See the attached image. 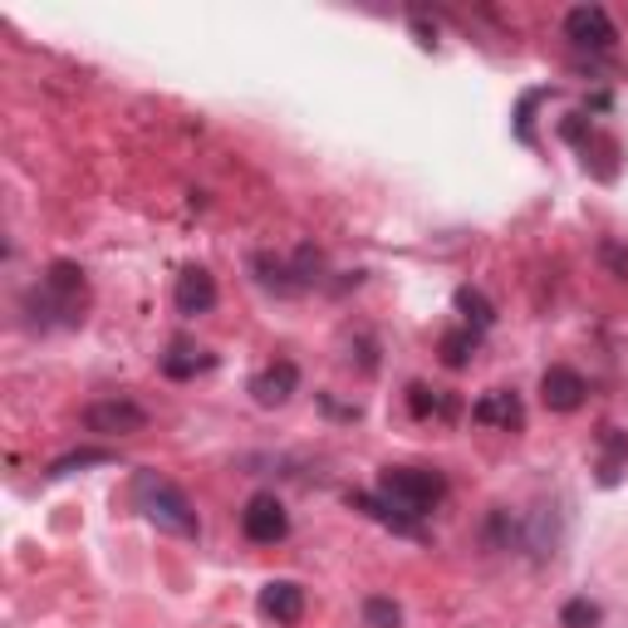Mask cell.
Instances as JSON below:
<instances>
[{
    "label": "cell",
    "instance_id": "obj_6",
    "mask_svg": "<svg viewBox=\"0 0 628 628\" xmlns=\"http://www.w3.org/2000/svg\"><path fill=\"white\" fill-rule=\"evenodd\" d=\"M565 35L575 39L579 49H608L618 39V29H614V20H608V10H599V5H575L565 15Z\"/></svg>",
    "mask_w": 628,
    "mask_h": 628
},
{
    "label": "cell",
    "instance_id": "obj_12",
    "mask_svg": "<svg viewBox=\"0 0 628 628\" xmlns=\"http://www.w3.org/2000/svg\"><path fill=\"white\" fill-rule=\"evenodd\" d=\"M408 402H412V412H418V418H451L447 392L422 388V383H412V388H408Z\"/></svg>",
    "mask_w": 628,
    "mask_h": 628
},
{
    "label": "cell",
    "instance_id": "obj_14",
    "mask_svg": "<svg viewBox=\"0 0 628 628\" xmlns=\"http://www.w3.org/2000/svg\"><path fill=\"white\" fill-rule=\"evenodd\" d=\"M363 624L369 628H402V608L392 599H369L363 604Z\"/></svg>",
    "mask_w": 628,
    "mask_h": 628
},
{
    "label": "cell",
    "instance_id": "obj_16",
    "mask_svg": "<svg viewBox=\"0 0 628 628\" xmlns=\"http://www.w3.org/2000/svg\"><path fill=\"white\" fill-rule=\"evenodd\" d=\"M559 624H565V628H594L599 624V608L589 604V599H569V604L559 608Z\"/></svg>",
    "mask_w": 628,
    "mask_h": 628
},
{
    "label": "cell",
    "instance_id": "obj_7",
    "mask_svg": "<svg viewBox=\"0 0 628 628\" xmlns=\"http://www.w3.org/2000/svg\"><path fill=\"white\" fill-rule=\"evenodd\" d=\"M261 614L275 618L280 628H294L304 618V589L294 584V579H270V584L261 589Z\"/></svg>",
    "mask_w": 628,
    "mask_h": 628
},
{
    "label": "cell",
    "instance_id": "obj_4",
    "mask_svg": "<svg viewBox=\"0 0 628 628\" xmlns=\"http://www.w3.org/2000/svg\"><path fill=\"white\" fill-rule=\"evenodd\" d=\"M241 530H245V540H255V545H275V540H285V530H290V516H285V506L270 496V491H261V496L245 500Z\"/></svg>",
    "mask_w": 628,
    "mask_h": 628
},
{
    "label": "cell",
    "instance_id": "obj_5",
    "mask_svg": "<svg viewBox=\"0 0 628 628\" xmlns=\"http://www.w3.org/2000/svg\"><path fill=\"white\" fill-rule=\"evenodd\" d=\"M45 310H59L64 314V324H74L78 319V304H84V270L78 265H69V261H55L49 265V275H45Z\"/></svg>",
    "mask_w": 628,
    "mask_h": 628
},
{
    "label": "cell",
    "instance_id": "obj_13",
    "mask_svg": "<svg viewBox=\"0 0 628 628\" xmlns=\"http://www.w3.org/2000/svg\"><path fill=\"white\" fill-rule=\"evenodd\" d=\"M457 310L467 314V324H476V329H486V324L496 319V310L486 304V294L471 290V285H461V290H457Z\"/></svg>",
    "mask_w": 628,
    "mask_h": 628
},
{
    "label": "cell",
    "instance_id": "obj_8",
    "mask_svg": "<svg viewBox=\"0 0 628 628\" xmlns=\"http://www.w3.org/2000/svg\"><path fill=\"white\" fill-rule=\"evenodd\" d=\"M471 418H476L481 427H500V432H520V427H526V408H520V398L510 388H491L486 398L471 408Z\"/></svg>",
    "mask_w": 628,
    "mask_h": 628
},
{
    "label": "cell",
    "instance_id": "obj_10",
    "mask_svg": "<svg viewBox=\"0 0 628 628\" xmlns=\"http://www.w3.org/2000/svg\"><path fill=\"white\" fill-rule=\"evenodd\" d=\"M294 388H300V369H294L290 359L270 363V369H261L251 378V392H255V402H261V408H280V402H290Z\"/></svg>",
    "mask_w": 628,
    "mask_h": 628
},
{
    "label": "cell",
    "instance_id": "obj_3",
    "mask_svg": "<svg viewBox=\"0 0 628 628\" xmlns=\"http://www.w3.org/2000/svg\"><path fill=\"white\" fill-rule=\"evenodd\" d=\"M84 432H94V437H133V432L147 427V408L133 398H98L84 408Z\"/></svg>",
    "mask_w": 628,
    "mask_h": 628
},
{
    "label": "cell",
    "instance_id": "obj_9",
    "mask_svg": "<svg viewBox=\"0 0 628 628\" xmlns=\"http://www.w3.org/2000/svg\"><path fill=\"white\" fill-rule=\"evenodd\" d=\"M584 378H579L575 369H565V363H555V369H545V378H540V398H545L550 412H575L579 402H584Z\"/></svg>",
    "mask_w": 628,
    "mask_h": 628
},
{
    "label": "cell",
    "instance_id": "obj_18",
    "mask_svg": "<svg viewBox=\"0 0 628 628\" xmlns=\"http://www.w3.org/2000/svg\"><path fill=\"white\" fill-rule=\"evenodd\" d=\"M604 261H614V265H618V270H624V275H628V255H624V251H618V245H604Z\"/></svg>",
    "mask_w": 628,
    "mask_h": 628
},
{
    "label": "cell",
    "instance_id": "obj_15",
    "mask_svg": "<svg viewBox=\"0 0 628 628\" xmlns=\"http://www.w3.org/2000/svg\"><path fill=\"white\" fill-rule=\"evenodd\" d=\"M98 461H113V451H94V447H84V451H69V457H59L55 467H49V476H69V471H78V467H98Z\"/></svg>",
    "mask_w": 628,
    "mask_h": 628
},
{
    "label": "cell",
    "instance_id": "obj_17",
    "mask_svg": "<svg viewBox=\"0 0 628 628\" xmlns=\"http://www.w3.org/2000/svg\"><path fill=\"white\" fill-rule=\"evenodd\" d=\"M471 349H476V329H461V334H447V339H442V353H447L451 369H461Z\"/></svg>",
    "mask_w": 628,
    "mask_h": 628
},
{
    "label": "cell",
    "instance_id": "obj_2",
    "mask_svg": "<svg viewBox=\"0 0 628 628\" xmlns=\"http://www.w3.org/2000/svg\"><path fill=\"white\" fill-rule=\"evenodd\" d=\"M133 506L143 510L157 530H167V535H182V540L196 535L192 500L182 496V486H172V481L157 476V471H137L133 476Z\"/></svg>",
    "mask_w": 628,
    "mask_h": 628
},
{
    "label": "cell",
    "instance_id": "obj_1",
    "mask_svg": "<svg viewBox=\"0 0 628 628\" xmlns=\"http://www.w3.org/2000/svg\"><path fill=\"white\" fill-rule=\"evenodd\" d=\"M373 496H378L383 510H392L398 535H422L418 520L447 496V481H442L437 471H422V467H388L378 476V491H373Z\"/></svg>",
    "mask_w": 628,
    "mask_h": 628
},
{
    "label": "cell",
    "instance_id": "obj_11",
    "mask_svg": "<svg viewBox=\"0 0 628 628\" xmlns=\"http://www.w3.org/2000/svg\"><path fill=\"white\" fill-rule=\"evenodd\" d=\"M172 300H177V310H182V314H206L216 304V280L202 270V265H192V270L177 275Z\"/></svg>",
    "mask_w": 628,
    "mask_h": 628
}]
</instances>
